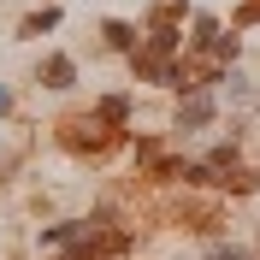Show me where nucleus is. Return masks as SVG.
Returning a JSON list of instances; mask_svg holds the SVG:
<instances>
[{
    "instance_id": "f257e3e1",
    "label": "nucleus",
    "mask_w": 260,
    "mask_h": 260,
    "mask_svg": "<svg viewBox=\"0 0 260 260\" xmlns=\"http://www.w3.org/2000/svg\"><path fill=\"white\" fill-rule=\"evenodd\" d=\"M207 118H213V95H207V89H189L183 107H178V130H201Z\"/></svg>"
},
{
    "instance_id": "f03ea898",
    "label": "nucleus",
    "mask_w": 260,
    "mask_h": 260,
    "mask_svg": "<svg viewBox=\"0 0 260 260\" xmlns=\"http://www.w3.org/2000/svg\"><path fill=\"white\" fill-rule=\"evenodd\" d=\"M71 77H77V65L65 59V53H48V59H42V83H48V89H71Z\"/></svg>"
},
{
    "instance_id": "7ed1b4c3",
    "label": "nucleus",
    "mask_w": 260,
    "mask_h": 260,
    "mask_svg": "<svg viewBox=\"0 0 260 260\" xmlns=\"http://www.w3.org/2000/svg\"><path fill=\"white\" fill-rule=\"evenodd\" d=\"M124 118H130V101H124V95H107V101H101V124H113V130H118Z\"/></svg>"
},
{
    "instance_id": "20e7f679",
    "label": "nucleus",
    "mask_w": 260,
    "mask_h": 260,
    "mask_svg": "<svg viewBox=\"0 0 260 260\" xmlns=\"http://www.w3.org/2000/svg\"><path fill=\"white\" fill-rule=\"evenodd\" d=\"M107 42H113L118 53H136V30H130V24H118V18L107 24Z\"/></svg>"
},
{
    "instance_id": "39448f33",
    "label": "nucleus",
    "mask_w": 260,
    "mask_h": 260,
    "mask_svg": "<svg viewBox=\"0 0 260 260\" xmlns=\"http://www.w3.org/2000/svg\"><path fill=\"white\" fill-rule=\"evenodd\" d=\"M53 24H59V12H53V6H42L36 18H24V36H42V30H53Z\"/></svg>"
},
{
    "instance_id": "423d86ee",
    "label": "nucleus",
    "mask_w": 260,
    "mask_h": 260,
    "mask_svg": "<svg viewBox=\"0 0 260 260\" xmlns=\"http://www.w3.org/2000/svg\"><path fill=\"white\" fill-rule=\"evenodd\" d=\"M248 18H260V0H248L243 12H237V24H248Z\"/></svg>"
},
{
    "instance_id": "0eeeda50",
    "label": "nucleus",
    "mask_w": 260,
    "mask_h": 260,
    "mask_svg": "<svg viewBox=\"0 0 260 260\" xmlns=\"http://www.w3.org/2000/svg\"><path fill=\"white\" fill-rule=\"evenodd\" d=\"M207 260H243V254H237V248H213Z\"/></svg>"
},
{
    "instance_id": "6e6552de",
    "label": "nucleus",
    "mask_w": 260,
    "mask_h": 260,
    "mask_svg": "<svg viewBox=\"0 0 260 260\" xmlns=\"http://www.w3.org/2000/svg\"><path fill=\"white\" fill-rule=\"evenodd\" d=\"M59 260H95V254H59Z\"/></svg>"
}]
</instances>
